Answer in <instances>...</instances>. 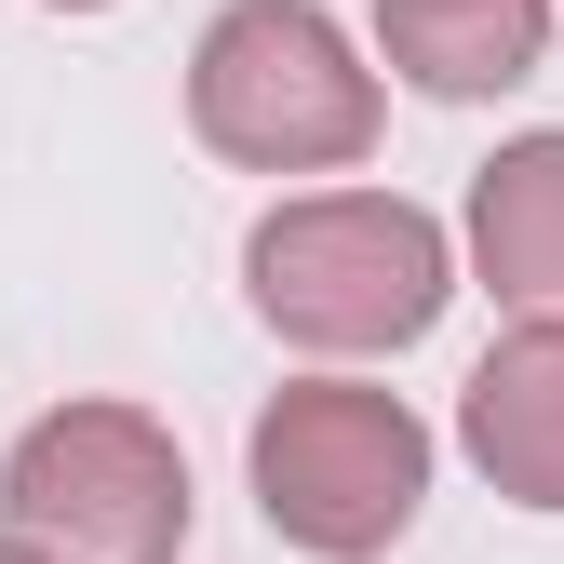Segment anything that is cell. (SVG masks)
I'll use <instances>...</instances> for the list:
<instances>
[{"label": "cell", "instance_id": "1", "mask_svg": "<svg viewBox=\"0 0 564 564\" xmlns=\"http://www.w3.org/2000/svg\"><path fill=\"white\" fill-rule=\"evenodd\" d=\"M269 269V310L310 323V336H416L444 296V256L416 216H390V202H323V216H282L256 242Z\"/></svg>", "mask_w": 564, "mask_h": 564}, {"label": "cell", "instance_id": "2", "mask_svg": "<svg viewBox=\"0 0 564 564\" xmlns=\"http://www.w3.org/2000/svg\"><path fill=\"white\" fill-rule=\"evenodd\" d=\"M256 470H269V511L323 538V551H364L416 511V431L377 403V390H310L256 431Z\"/></svg>", "mask_w": 564, "mask_h": 564}, {"label": "cell", "instance_id": "3", "mask_svg": "<svg viewBox=\"0 0 564 564\" xmlns=\"http://www.w3.org/2000/svg\"><path fill=\"white\" fill-rule=\"evenodd\" d=\"M202 108L242 149H349V121H364V95L336 82L323 14H229L216 54H202Z\"/></svg>", "mask_w": 564, "mask_h": 564}, {"label": "cell", "instance_id": "4", "mask_svg": "<svg viewBox=\"0 0 564 564\" xmlns=\"http://www.w3.org/2000/svg\"><path fill=\"white\" fill-rule=\"evenodd\" d=\"M14 511H28V524H67V511H82V524H95V564H149V551L188 524V484L149 457V431H121V416H67V431L28 444Z\"/></svg>", "mask_w": 564, "mask_h": 564}, {"label": "cell", "instance_id": "5", "mask_svg": "<svg viewBox=\"0 0 564 564\" xmlns=\"http://www.w3.org/2000/svg\"><path fill=\"white\" fill-rule=\"evenodd\" d=\"M470 431H484V457H498L538 511H564V336H524L511 364H484Z\"/></svg>", "mask_w": 564, "mask_h": 564}, {"label": "cell", "instance_id": "6", "mask_svg": "<svg viewBox=\"0 0 564 564\" xmlns=\"http://www.w3.org/2000/svg\"><path fill=\"white\" fill-rule=\"evenodd\" d=\"M390 41L431 95H484L538 67V0H390Z\"/></svg>", "mask_w": 564, "mask_h": 564}, {"label": "cell", "instance_id": "7", "mask_svg": "<svg viewBox=\"0 0 564 564\" xmlns=\"http://www.w3.org/2000/svg\"><path fill=\"white\" fill-rule=\"evenodd\" d=\"M484 256L511 269V296H564V149L484 175Z\"/></svg>", "mask_w": 564, "mask_h": 564}]
</instances>
